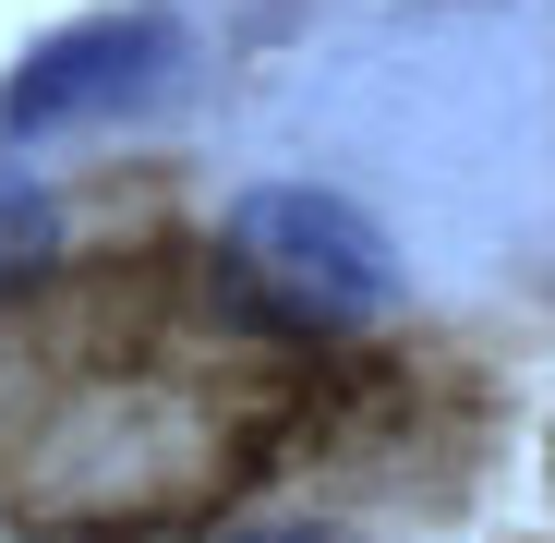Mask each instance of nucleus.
<instances>
[{
    "instance_id": "f257e3e1",
    "label": "nucleus",
    "mask_w": 555,
    "mask_h": 543,
    "mask_svg": "<svg viewBox=\"0 0 555 543\" xmlns=\"http://www.w3.org/2000/svg\"><path fill=\"white\" fill-rule=\"evenodd\" d=\"M399 266H387V230L338 206V194H242L230 206V242H218V314H242L254 338H338L362 314H387Z\"/></svg>"
},
{
    "instance_id": "7ed1b4c3",
    "label": "nucleus",
    "mask_w": 555,
    "mask_h": 543,
    "mask_svg": "<svg viewBox=\"0 0 555 543\" xmlns=\"http://www.w3.org/2000/svg\"><path fill=\"white\" fill-rule=\"evenodd\" d=\"M25 242H49V206L25 194V181H0V254H25Z\"/></svg>"
},
{
    "instance_id": "20e7f679",
    "label": "nucleus",
    "mask_w": 555,
    "mask_h": 543,
    "mask_svg": "<svg viewBox=\"0 0 555 543\" xmlns=\"http://www.w3.org/2000/svg\"><path fill=\"white\" fill-rule=\"evenodd\" d=\"M254 543H338V531H254Z\"/></svg>"
},
{
    "instance_id": "f03ea898",
    "label": "nucleus",
    "mask_w": 555,
    "mask_h": 543,
    "mask_svg": "<svg viewBox=\"0 0 555 543\" xmlns=\"http://www.w3.org/2000/svg\"><path fill=\"white\" fill-rule=\"evenodd\" d=\"M169 61H181V25H169V13H98V25L49 37L13 85H0V133H61V121H98V109L145 98Z\"/></svg>"
}]
</instances>
